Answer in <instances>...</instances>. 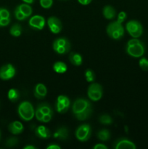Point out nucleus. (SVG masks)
I'll return each instance as SVG.
<instances>
[{"label": "nucleus", "instance_id": "f257e3e1", "mask_svg": "<svg viewBox=\"0 0 148 149\" xmlns=\"http://www.w3.org/2000/svg\"><path fill=\"white\" fill-rule=\"evenodd\" d=\"M72 111L75 117L78 120H86L89 118L92 113L91 103L86 99H77L73 104Z\"/></svg>", "mask_w": 148, "mask_h": 149}, {"label": "nucleus", "instance_id": "f03ea898", "mask_svg": "<svg viewBox=\"0 0 148 149\" xmlns=\"http://www.w3.org/2000/svg\"><path fill=\"white\" fill-rule=\"evenodd\" d=\"M145 45L138 38H133L127 42L126 53L133 58H141L145 53Z\"/></svg>", "mask_w": 148, "mask_h": 149}, {"label": "nucleus", "instance_id": "7ed1b4c3", "mask_svg": "<svg viewBox=\"0 0 148 149\" xmlns=\"http://www.w3.org/2000/svg\"><path fill=\"white\" fill-rule=\"evenodd\" d=\"M106 31L109 37L115 40H118L123 37L125 31L122 23L115 20L107 25Z\"/></svg>", "mask_w": 148, "mask_h": 149}, {"label": "nucleus", "instance_id": "20e7f679", "mask_svg": "<svg viewBox=\"0 0 148 149\" xmlns=\"http://www.w3.org/2000/svg\"><path fill=\"white\" fill-rule=\"evenodd\" d=\"M17 112L20 117L26 122L30 121L35 116V110L29 101L22 102L19 105Z\"/></svg>", "mask_w": 148, "mask_h": 149}, {"label": "nucleus", "instance_id": "39448f33", "mask_svg": "<svg viewBox=\"0 0 148 149\" xmlns=\"http://www.w3.org/2000/svg\"><path fill=\"white\" fill-rule=\"evenodd\" d=\"M71 42L67 38H57L53 42V49L55 52L59 55L68 53L71 49Z\"/></svg>", "mask_w": 148, "mask_h": 149}, {"label": "nucleus", "instance_id": "423d86ee", "mask_svg": "<svg viewBox=\"0 0 148 149\" xmlns=\"http://www.w3.org/2000/svg\"><path fill=\"white\" fill-rule=\"evenodd\" d=\"M126 29L131 37L139 38L143 33V27L138 20H129L126 24Z\"/></svg>", "mask_w": 148, "mask_h": 149}, {"label": "nucleus", "instance_id": "0eeeda50", "mask_svg": "<svg viewBox=\"0 0 148 149\" xmlns=\"http://www.w3.org/2000/svg\"><path fill=\"white\" fill-rule=\"evenodd\" d=\"M103 90L101 84L98 83H93L89 87L87 95L90 100L92 101H98L102 97Z\"/></svg>", "mask_w": 148, "mask_h": 149}, {"label": "nucleus", "instance_id": "6e6552de", "mask_svg": "<svg viewBox=\"0 0 148 149\" xmlns=\"http://www.w3.org/2000/svg\"><path fill=\"white\" fill-rule=\"evenodd\" d=\"M91 135V128L89 124L81 125L75 130V137L81 142H86L90 138Z\"/></svg>", "mask_w": 148, "mask_h": 149}, {"label": "nucleus", "instance_id": "1a4fd4ad", "mask_svg": "<svg viewBox=\"0 0 148 149\" xmlns=\"http://www.w3.org/2000/svg\"><path fill=\"white\" fill-rule=\"evenodd\" d=\"M16 74V70L12 64H6L0 68V79L9 80L13 78Z\"/></svg>", "mask_w": 148, "mask_h": 149}, {"label": "nucleus", "instance_id": "9d476101", "mask_svg": "<svg viewBox=\"0 0 148 149\" xmlns=\"http://www.w3.org/2000/svg\"><path fill=\"white\" fill-rule=\"evenodd\" d=\"M47 25L51 32L55 34L60 33L62 29V24L61 20L57 17H50L47 20Z\"/></svg>", "mask_w": 148, "mask_h": 149}, {"label": "nucleus", "instance_id": "9b49d317", "mask_svg": "<svg viewBox=\"0 0 148 149\" xmlns=\"http://www.w3.org/2000/svg\"><path fill=\"white\" fill-rule=\"evenodd\" d=\"M29 26L33 29L42 30L45 26V19L43 16L36 15L29 20Z\"/></svg>", "mask_w": 148, "mask_h": 149}, {"label": "nucleus", "instance_id": "f8f14e48", "mask_svg": "<svg viewBox=\"0 0 148 149\" xmlns=\"http://www.w3.org/2000/svg\"><path fill=\"white\" fill-rule=\"evenodd\" d=\"M113 148L115 149H136V146L130 140L122 138L115 142Z\"/></svg>", "mask_w": 148, "mask_h": 149}, {"label": "nucleus", "instance_id": "ddd939ff", "mask_svg": "<svg viewBox=\"0 0 148 149\" xmlns=\"http://www.w3.org/2000/svg\"><path fill=\"white\" fill-rule=\"evenodd\" d=\"M46 94H47V89L44 84L42 83H39L35 86L33 89V95L36 98L41 100L46 97Z\"/></svg>", "mask_w": 148, "mask_h": 149}, {"label": "nucleus", "instance_id": "4468645a", "mask_svg": "<svg viewBox=\"0 0 148 149\" xmlns=\"http://www.w3.org/2000/svg\"><path fill=\"white\" fill-rule=\"evenodd\" d=\"M35 134L38 138H41V139H48L52 135L51 131L44 125H40V126L37 127L35 130Z\"/></svg>", "mask_w": 148, "mask_h": 149}, {"label": "nucleus", "instance_id": "2eb2a0df", "mask_svg": "<svg viewBox=\"0 0 148 149\" xmlns=\"http://www.w3.org/2000/svg\"><path fill=\"white\" fill-rule=\"evenodd\" d=\"M8 130L13 135H19L23 132L24 127L21 122L19 121H15L9 125Z\"/></svg>", "mask_w": 148, "mask_h": 149}, {"label": "nucleus", "instance_id": "dca6fc26", "mask_svg": "<svg viewBox=\"0 0 148 149\" xmlns=\"http://www.w3.org/2000/svg\"><path fill=\"white\" fill-rule=\"evenodd\" d=\"M53 137L55 139L59 140V141H65L69 137V132L65 127H59L54 132Z\"/></svg>", "mask_w": 148, "mask_h": 149}, {"label": "nucleus", "instance_id": "f3484780", "mask_svg": "<svg viewBox=\"0 0 148 149\" xmlns=\"http://www.w3.org/2000/svg\"><path fill=\"white\" fill-rule=\"evenodd\" d=\"M102 13L104 17L107 20H112L115 18L116 15V11L114 7L110 5L104 6L102 10Z\"/></svg>", "mask_w": 148, "mask_h": 149}, {"label": "nucleus", "instance_id": "a211bd4d", "mask_svg": "<svg viewBox=\"0 0 148 149\" xmlns=\"http://www.w3.org/2000/svg\"><path fill=\"white\" fill-rule=\"evenodd\" d=\"M68 59L71 64L75 65V66H79L82 64L83 58L81 55L77 52H71L68 56Z\"/></svg>", "mask_w": 148, "mask_h": 149}, {"label": "nucleus", "instance_id": "6ab92c4d", "mask_svg": "<svg viewBox=\"0 0 148 149\" xmlns=\"http://www.w3.org/2000/svg\"><path fill=\"white\" fill-rule=\"evenodd\" d=\"M53 69L57 74H64L67 71L68 67L64 62L62 61H57L54 63Z\"/></svg>", "mask_w": 148, "mask_h": 149}, {"label": "nucleus", "instance_id": "aec40b11", "mask_svg": "<svg viewBox=\"0 0 148 149\" xmlns=\"http://www.w3.org/2000/svg\"><path fill=\"white\" fill-rule=\"evenodd\" d=\"M7 97L10 101L12 103H15L20 98V93L17 89L12 88L9 90L8 93H7Z\"/></svg>", "mask_w": 148, "mask_h": 149}, {"label": "nucleus", "instance_id": "412c9836", "mask_svg": "<svg viewBox=\"0 0 148 149\" xmlns=\"http://www.w3.org/2000/svg\"><path fill=\"white\" fill-rule=\"evenodd\" d=\"M17 8L23 14H24L27 17H28L29 16L31 15L32 8L28 4H26V3H25V4H20V5L17 6Z\"/></svg>", "mask_w": 148, "mask_h": 149}, {"label": "nucleus", "instance_id": "4be33fe9", "mask_svg": "<svg viewBox=\"0 0 148 149\" xmlns=\"http://www.w3.org/2000/svg\"><path fill=\"white\" fill-rule=\"evenodd\" d=\"M38 109L44 113V114H52L53 115V110L50 105L47 103H42L38 105Z\"/></svg>", "mask_w": 148, "mask_h": 149}, {"label": "nucleus", "instance_id": "5701e85b", "mask_svg": "<svg viewBox=\"0 0 148 149\" xmlns=\"http://www.w3.org/2000/svg\"><path fill=\"white\" fill-rule=\"evenodd\" d=\"M99 140L102 141H107L110 138V132L108 130L102 129L97 133Z\"/></svg>", "mask_w": 148, "mask_h": 149}, {"label": "nucleus", "instance_id": "b1692460", "mask_svg": "<svg viewBox=\"0 0 148 149\" xmlns=\"http://www.w3.org/2000/svg\"><path fill=\"white\" fill-rule=\"evenodd\" d=\"M10 33L12 36L15 37L20 36L22 33V27L19 23H15L11 27L10 30Z\"/></svg>", "mask_w": 148, "mask_h": 149}, {"label": "nucleus", "instance_id": "393cba45", "mask_svg": "<svg viewBox=\"0 0 148 149\" xmlns=\"http://www.w3.org/2000/svg\"><path fill=\"white\" fill-rule=\"evenodd\" d=\"M99 122L102 124V125H111L113 123V119L111 116L108 114H102L99 118Z\"/></svg>", "mask_w": 148, "mask_h": 149}, {"label": "nucleus", "instance_id": "a878e982", "mask_svg": "<svg viewBox=\"0 0 148 149\" xmlns=\"http://www.w3.org/2000/svg\"><path fill=\"white\" fill-rule=\"evenodd\" d=\"M85 78L88 82H93L95 79V74L91 69H86L85 71Z\"/></svg>", "mask_w": 148, "mask_h": 149}, {"label": "nucleus", "instance_id": "bb28decb", "mask_svg": "<svg viewBox=\"0 0 148 149\" xmlns=\"http://www.w3.org/2000/svg\"><path fill=\"white\" fill-rule=\"evenodd\" d=\"M139 65L142 71H148V59L145 57H141L139 61Z\"/></svg>", "mask_w": 148, "mask_h": 149}, {"label": "nucleus", "instance_id": "cd10ccee", "mask_svg": "<svg viewBox=\"0 0 148 149\" xmlns=\"http://www.w3.org/2000/svg\"><path fill=\"white\" fill-rule=\"evenodd\" d=\"M55 107H56L57 111L58 113H66V112L68 111V109H69V107L65 106L64 104H62V103H59V102H58V101H57L56 106H55Z\"/></svg>", "mask_w": 148, "mask_h": 149}, {"label": "nucleus", "instance_id": "c85d7f7f", "mask_svg": "<svg viewBox=\"0 0 148 149\" xmlns=\"http://www.w3.org/2000/svg\"><path fill=\"white\" fill-rule=\"evenodd\" d=\"M18 143V139L15 137H10L6 141V146L8 147V148H12V147H14L15 146H16Z\"/></svg>", "mask_w": 148, "mask_h": 149}, {"label": "nucleus", "instance_id": "c756f323", "mask_svg": "<svg viewBox=\"0 0 148 149\" xmlns=\"http://www.w3.org/2000/svg\"><path fill=\"white\" fill-rule=\"evenodd\" d=\"M57 101L59 102V103H62L65 106H68V107H70V105H71V101H70V99L68 98L67 96L65 95H59L57 97Z\"/></svg>", "mask_w": 148, "mask_h": 149}, {"label": "nucleus", "instance_id": "7c9ffc66", "mask_svg": "<svg viewBox=\"0 0 148 149\" xmlns=\"http://www.w3.org/2000/svg\"><path fill=\"white\" fill-rule=\"evenodd\" d=\"M39 1L41 6L44 9L50 8L53 4V0H40Z\"/></svg>", "mask_w": 148, "mask_h": 149}, {"label": "nucleus", "instance_id": "2f4dec72", "mask_svg": "<svg viewBox=\"0 0 148 149\" xmlns=\"http://www.w3.org/2000/svg\"><path fill=\"white\" fill-rule=\"evenodd\" d=\"M14 13H15V17L17 20H24L27 18V17H26L24 14H23V13H22L21 12H20V10L17 8V7H16Z\"/></svg>", "mask_w": 148, "mask_h": 149}, {"label": "nucleus", "instance_id": "473e14b6", "mask_svg": "<svg viewBox=\"0 0 148 149\" xmlns=\"http://www.w3.org/2000/svg\"><path fill=\"white\" fill-rule=\"evenodd\" d=\"M0 16L1 18H7V17H10V12L8 10L5 8H0Z\"/></svg>", "mask_w": 148, "mask_h": 149}, {"label": "nucleus", "instance_id": "72a5a7b5", "mask_svg": "<svg viewBox=\"0 0 148 149\" xmlns=\"http://www.w3.org/2000/svg\"><path fill=\"white\" fill-rule=\"evenodd\" d=\"M126 17H127V15H126V13L123 11L120 12V13H119L118 15L117 21L119 22V23H122L123 21H125Z\"/></svg>", "mask_w": 148, "mask_h": 149}, {"label": "nucleus", "instance_id": "f704fd0d", "mask_svg": "<svg viewBox=\"0 0 148 149\" xmlns=\"http://www.w3.org/2000/svg\"><path fill=\"white\" fill-rule=\"evenodd\" d=\"M44 116V113L37 108L36 110L35 111V116H36V119H37L39 122H42V119H43Z\"/></svg>", "mask_w": 148, "mask_h": 149}, {"label": "nucleus", "instance_id": "c9c22d12", "mask_svg": "<svg viewBox=\"0 0 148 149\" xmlns=\"http://www.w3.org/2000/svg\"><path fill=\"white\" fill-rule=\"evenodd\" d=\"M10 17H7V18H1V20H0V26H1V27L7 26L10 24Z\"/></svg>", "mask_w": 148, "mask_h": 149}, {"label": "nucleus", "instance_id": "e433bc0d", "mask_svg": "<svg viewBox=\"0 0 148 149\" xmlns=\"http://www.w3.org/2000/svg\"><path fill=\"white\" fill-rule=\"evenodd\" d=\"M53 115L52 114H44V116L43 119H42V122L44 123H47V122H49L51 120H52V118Z\"/></svg>", "mask_w": 148, "mask_h": 149}, {"label": "nucleus", "instance_id": "4c0bfd02", "mask_svg": "<svg viewBox=\"0 0 148 149\" xmlns=\"http://www.w3.org/2000/svg\"><path fill=\"white\" fill-rule=\"evenodd\" d=\"M93 149H107V147L102 143H98L93 147Z\"/></svg>", "mask_w": 148, "mask_h": 149}, {"label": "nucleus", "instance_id": "58836bf2", "mask_svg": "<svg viewBox=\"0 0 148 149\" xmlns=\"http://www.w3.org/2000/svg\"><path fill=\"white\" fill-rule=\"evenodd\" d=\"M46 149H60V146L55 143H52L48 146L46 147Z\"/></svg>", "mask_w": 148, "mask_h": 149}, {"label": "nucleus", "instance_id": "ea45409f", "mask_svg": "<svg viewBox=\"0 0 148 149\" xmlns=\"http://www.w3.org/2000/svg\"><path fill=\"white\" fill-rule=\"evenodd\" d=\"M91 1L92 0H78V2L81 4H82V5H88V4L91 3Z\"/></svg>", "mask_w": 148, "mask_h": 149}, {"label": "nucleus", "instance_id": "a19ab883", "mask_svg": "<svg viewBox=\"0 0 148 149\" xmlns=\"http://www.w3.org/2000/svg\"><path fill=\"white\" fill-rule=\"evenodd\" d=\"M24 149H36L37 148L36 147H35L34 146H31V145H28L26 146H25Z\"/></svg>", "mask_w": 148, "mask_h": 149}, {"label": "nucleus", "instance_id": "79ce46f5", "mask_svg": "<svg viewBox=\"0 0 148 149\" xmlns=\"http://www.w3.org/2000/svg\"><path fill=\"white\" fill-rule=\"evenodd\" d=\"M22 1H23V2L26 3V4H32V3L34 2L35 0H22Z\"/></svg>", "mask_w": 148, "mask_h": 149}, {"label": "nucleus", "instance_id": "37998d69", "mask_svg": "<svg viewBox=\"0 0 148 149\" xmlns=\"http://www.w3.org/2000/svg\"><path fill=\"white\" fill-rule=\"evenodd\" d=\"M0 139H1V131H0Z\"/></svg>", "mask_w": 148, "mask_h": 149}, {"label": "nucleus", "instance_id": "c03bdc74", "mask_svg": "<svg viewBox=\"0 0 148 149\" xmlns=\"http://www.w3.org/2000/svg\"><path fill=\"white\" fill-rule=\"evenodd\" d=\"M1 16H0V20H1ZM0 27H1V26H0Z\"/></svg>", "mask_w": 148, "mask_h": 149}]
</instances>
